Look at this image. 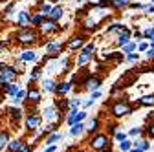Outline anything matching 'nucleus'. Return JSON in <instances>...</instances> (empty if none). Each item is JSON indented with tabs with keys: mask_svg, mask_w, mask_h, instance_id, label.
<instances>
[{
	"mask_svg": "<svg viewBox=\"0 0 154 152\" xmlns=\"http://www.w3.org/2000/svg\"><path fill=\"white\" fill-rule=\"evenodd\" d=\"M20 73L15 66H8V64H2L0 62V84H9L17 79V75Z\"/></svg>",
	"mask_w": 154,
	"mask_h": 152,
	"instance_id": "f257e3e1",
	"label": "nucleus"
},
{
	"mask_svg": "<svg viewBox=\"0 0 154 152\" xmlns=\"http://www.w3.org/2000/svg\"><path fill=\"white\" fill-rule=\"evenodd\" d=\"M15 39L20 42V44H24V46H31V44L37 42V33L33 29H29V28H22L20 31L17 33Z\"/></svg>",
	"mask_w": 154,
	"mask_h": 152,
	"instance_id": "f03ea898",
	"label": "nucleus"
},
{
	"mask_svg": "<svg viewBox=\"0 0 154 152\" xmlns=\"http://www.w3.org/2000/svg\"><path fill=\"white\" fill-rule=\"evenodd\" d=\"M94 51H95V46H94V44L83 46L79 57H77V64H79V66H86V64L92 61V53H94Z\"/></svg>",
	"mask_w": 154,
	"mask_h": 152,
	"instance_id": "7ed1b4c3",
	"label": "nucleus"
},
{
	"mask_svg": "<svg viewBox=\"0 0 154 152\" xmlns=\"http://www.w3.org/2000/svg\"><path fill=\"white\" fill-rule=\"evenodd\" d=\"M112 116L114 117H125V116H128V114H132V106L128 105V103H123V101H118L114 106H112Z\"/></svg>",
	"mask_w": 154,
	"mask_h": 152,
	"instance_id": "20e7f679",
	"label": "nucleus"
},
{
	"mask_svg": "<svg viewBox=\"0 0 154 152\" xmlns=\"http://www.w3.org/2000/svg\"><path fill=\"white\" fill-rule=\"evenodd\" d=\"M90 147L94 148V150H103V148H106L108 147V136H105V134H97V136H94L92 138V141H90Z\"/></svg>",
	"mask_w": 154,
	"mask_h": 152,
	"instance_id": "39448f33",
	"label": "nucleus"
},
{
	"mask_svg": "<svg viewBox=\"0 0 154 152\" xmlns=\"http://www.w3.org/2000/svg\"><path fill=\"white\" fill-rule=\"evenodd\" d=\"M42 117H44L48 123L57 125V123H59V119H61V116H59V108H55V106H46V108H44V114H42Z\"/></svg>",
	"mask_w": 154,
	"mask_h": 152,
	"instance_id": "423d86ee",
	"label": "nucleus"
},
{
	"mask_svg": "<svg viewBox=\"0 0 154 152\" xmlns=\"http://www.w3.org/2000/svg\"><path fill=\"white\" fill-rule=\"evenodd\" d=\"M86 119V112L85 110H77V108H70V114H68V117H66V123L68 125H73V123H81Z\"/></svg>",
	"mask_w": 154,
	"mask_h": 152,
	"instance_id": "0eeeda50",
	"label": "nucleus"
},
{
	"mask_svg": "<svg viewBox=\"0 0 154 152\" xmlns=\"http://www.w3.org/2000/svg\"><path fill=\"white\" fill-rule=\"evenodd\" d=\"M29 13L26 9H20V11H15V24L18 28H28L29 26Z\"/></svg>",
	"mask_w": 154,
	"mask_h": 152,
	"instance_id": "6e6552de",
	"label": "nucleus"
},
{
	"mask_svg": "<svg viewBox=\"0 0 154 152\" xmlns=\"http://www.w3.org/2000/svg\"><path fill=\"white\" fill-rule=\"evenodd\" d=\"M38 29H41V33H44V35H48V33H55V31H61L63 28L57 24V22H53V20H50V18H46V20L38 26Z\"/></svg>",
	"mask_w": 154,
	"mask_h": 152,
	"instance_id": "1a4fd4ad",
	"label": "nucleus"
},
{
	"mask_svg": "<svg viewBox=\"0 0 154 152\" xmlns=\"http://www.w3.org/2000/svg\"><path fill=\"white\" fill-rule=\"evenodd\" d=\"M61 50H63V42H61V41H50V42L46 44V51L50 53V55H48L50 59H53V57H59Z\"/></svg>",
	"mask_w": 154,
	"mask_h": 152,
	"instance_id": "9d476101",
	"label": "nucleus"
},
{
	"mask_svg": "<svg viewBox=\"0 0 154 152\" xmlns=\"http://www.w3.org/2000/svg\"><path fill=\"white\" fill-rule=\"evenodd\" d=\"M38 125H41V116H35V114L28 116V119H26V128H28L29 132L38 130Z\"/></svg>",
	"mask_w": 154,
	"mask_h": 152,
	"instance_id": "9b49d317",
	"label": "nucleus"
},
{
	"mask_svg": "<svg viewBox=\"0 0 154 152\" xmlns=\"http://www.w3.org/2000/svg\"><path fill=\"white\" fill-rule=\"evenodd\" d=\"M18 61H22V62H37L38 55H37V51L28 50V51H22L20 55H18Z\"/></svg>",
	"mask_w": 154,
	"mask_h": 152,
	"instance_id": "f8f14e48",
	"label": "nucleus"
},
{
	"mask_svg": "<svg viewBox=\"0 0 154 152\" xmlns=\"http://www.w3.org/2000/svg\"><path fill=\"white\" fill-rule=\"evenodd\" d=\"M70 90H72V83L70 81H63V83L55 84V92L53 93H57V96H66Z\"/></svg>",
	"mask_w": 154,
	"mask_h": 152,
	"instance_id": "ddd939ff",
	"label": "nucleus"
},
{
	"mask_svg": "<svg viewBox=\"0 0 154 152\" xmlns=\"http://www.w3.org/2000/svg\"><path fill=\"white\" fill-rule=\"evenodd\" d=\"M63 17H64V9L61 6H53L51 11H50V15H48V18H50V20H53V22H59Z\"/></svg>",
	"mask_w": 154,
	"mask_h": 152,
	"instance_id": "4468645a",
	"label": "nucleus"
},
{
	"mask_svg": "<svg viewBox=\"0 0 154 152\" xmlns=\"http://www.w3.org/2000/svg\"><path fill=\"white\" fill-rule=\"evenodd\" d=\"M85 88L90 90V92L99 90V88H101V79H99V77H88V79L85 81Z\"/></svg>",
	"mask_w": 154,
	"mask_h": 152,
	"instance_id": "2eb2a0df",
	"label": "nucleus"
},
{
	"mask_svg": "<svg viewBox=\"0 0 154 152\" xmlns=\"http://www.w3.org/2000/svg\"><path fill=\"white\" fill-rule=\"evenodd\" d=\"M83 46H85V37H73V39L68 42V50H72V51L81 50Z\"/></svg>",
	"mask_w": 154,
	"mask_h": 152,
	"instance_id": "dca6fc26",
	"label": "nucleus"
},
{
	"mask_svg": "<svg viewBox=\"0 0 154 152\" xmlns=\"http://www.w3.org/2000/svg\"><path fill=\"white\" fill-rule=\"evenodd\" d=\"M41 97H42V96H41V92L35 90V88H29V90L26 92V99H28L29 103H35V105H37V103H41Z\"/></svg>",
	"mask_w": 154,
	"mask_h": 152,
	"instance_id": "f3484780",
	"label": "nucleus"
},
{
	"mask_svg": "<svg viewBox=\"0 0 154 152\" xmlns=\"http://www.w3.org/2000/svg\"><path fill=\"white\" fill-rule=\"evenodd\" d=\"M46 18H48V17H46V15H42V13H35V15H31V17H29V24H31V26H35V28H38V26H41V24L46 20Z\"/></svg>",
	"mask_w": 154,
	"mask_h": 152,
	"instance_id": "a211bd4d",
	"label": "nucleus"
},
{
	"mask_svg": "<svg viewBox=\"0 0 154 152\" xmlns=\"http://www.w3.org/2000/svg\"><path fill=\"white\" fill-rule=\"evenodd\" d=\"M72 128H70V136H73V138H77V136H81L83 132H85V123L81 121V123H73V125H70Z\"/></svg>",
	"mask_w": 154,
	"mask_h": 152,
	"instance_id": "6ab92c4d",
	"label": "nucleus"
},
{
	"mask_svg": "<svg viewBox=\"0 0 154 152\" xmlns=\"http://www.w3.org/2000/svg\"><path fill=\"white\" fill-rule=\"evenodd\" d=\"M130 39H132V33H130V29H127V28H125V29L119 33V37H118V46L121 48V46H123V44H127Z\"/></svg>",
	"mask_w": 154,
	"mask_h": 152,
	"instance_id": "aec40b11",
	"label": "nucleus"
},
{
	"mask_svg": "<svg viewBox=\"0 0 154 152\" xmlns=\"http://www.w3.org/2000/svg\"><path fill=\"white\" fill-rule=\"evenodd\" d=\"M125 29V26L121 24V22H114V24H110V28L106 29V35H114V33H121Z\"/></svg>",
	"mask_w": 154,
	"mask_h": 152,
	"instance_id": "412c9836",
	"label": "nucleus"
},
{
	"mask_svg": "<svg viewBox=\"0 0 154 152\" xmlns=\"http://www.w3.org/2000/svg\"><path fill=\"white\" fill-rule=\"evenodd\" d=\"M11 97H13V103H15V105H20V103L26 99V92L18 88V90H17V93H15V96H11Z\"/></svg>",
	"mask_w": 154,
	"mask_h": 152,
	"instance_id": "4be33fe9",
	"label": "nucleus"
},
{
	"mask_svg": "<svg viewBox=\"0 0 154 152\" xmlns=\"http://www.w3.org/2000/svg\"><path fill=\"white\" fill-rule=\"evenodd\" d=\"M132 147H136V148H140V150H143V152H147L149 148H150V145H149V141H145V139H136V141H132Z\"/></svg>",
	"mask_w": 154,
	"mask_h": 152,
	"instance_id": "5701e85b",
	"label": "nucleus"
},
{
	"mask_svg": "<svg viewBox=\"0 0 154 152\" xmlns=\"http://www.w3.org/2000/svg\"><path fill=\"white\" fill-rule=\"evenodd\" d=\"M22 145H24V141H11L6 147H8V152H18L22 148Z\"/></svg>",
	"mask_w": 154,
	"mask_h": 152,
	"instance_id": "b1692460",
	"label": "nucleus"
},
{
	"mask_svg": "<svg viewBox=\"0 0 154 152\" xmlns=\"http://www.w3.org/2000/svg\"><path fill=\"white\" fill-rule=\"evenodd\" d=\"M140 105H141V106H154V93H152V96H143V97H140Z\"/></svg>",
	"mask_w": 154,
	"mask_h": 152,
	"instance_id": "393cba45",
	"label": "nucleus"
},
{
	"mask_svg": "<svg viewBox=\"0 0 154 152\" xmlns=\"http://www.w3.org/2000/svg\"><path fill=\"white\" fill-rule=\"evenodd\" d=\"M55 84H57V83H55L53 79H42V86H44L46 92H51V93H53V92H55Z\"/></svg>",
	"mask_w": 154,
	"mask_h": 152,
	"instance_id": "a878e982",
	"label": "nucleus"
},
{
	"mask_svg": "<svg viewBox=\"0 0 154 152\" xmlns=\"http://www.w3.org/2000/svg\"><path fill=\"white\" fill-rule=\"evenodd\" d=\"M130 0H110V6L114 9H121V8H127Z\"/></svg>",
	"mask_w": 154,
	"mask_h": 152,
	"instance_id": "bb28decb",
	"label": "nucleus"
},
{
	"mask_svg": "<svg viewBox=\"0 0 154 152\" xmlns=\"http://www.w3.org/2000/svg\"><path fill=\"white\" fill-rule=\"evenodd\" d=\"M121 50H123V53H130V51H134V50H136V41H128L127 44H123L121 46Z\"/></svg>",
	"mask_w": 154,
	"mask_h": 152,
	"instance_id": "cd10ccee",
	"label": "nucleus"
},
{
	"mask_svg": "<svg viewBox=\"0 0 154 152\" xmlns=\"http://www.w3.org/2000/svg\"><path fill=\"white\" fill-rule=\"evenodd\" d=\"M9 112H11V119L13 121H20L22 119V110L20 108H11Z\"/></svg>",
	"mask_w": 154,
	"mask_h": 152,
	"instance_id": "c85d7f7f",
	"label": "nucleus"
},
{
	"mask_svg": "<svg viewBox=\"0 0 154 152\" xmlns=\"http://www.w3.org/2000/svg\"><path fill=\"white\" fill-rule=\"evenodd\" d=\"M9 143V136H8V132H0V150L6 148V145Z\"/></svg>",
	"mask_w": 154,
	"mask_h": 152,
	"instance_id": "c756f323",
	"label": "nucleus"
},
{
	"mask_svg": "<svg viewBox=\"0 0 154 152\" xmlns=\"http://www.w3.org/2000/svg\"><path fill=\"white\" fill-rule=\"evenodd\" d=\"M61 138H63L61 134H55V132H51V136H48V139H46V145H55Z\"/></svg>",
	"mask_w": 154,
	"mask_h": 152,
	"instance_id": "7c9ffc66",
	"label": "nucleus"
},
{
	"mask_svg": "<svg viewBox=\"0 0 154 152\" xmlns=\"http://www.w3.org/2000/svg\"><path fill=\"white\" fill-rule=\"evenodd\" d=\"M130 148H132V141H128V139L119 141V150H121V152H128Z\"/></svg>",
	"mask_w": 154,
	"mask_h": 152,
	"instance_id": "2f4dec72",
	"label": "nucleus"
},
{
	"mask_svg": "<svg viewBox=\"0 0 154 152\" xmlns=\"http://www.w3.org/2000/svg\"><path fill=\"white\" fill-rule=\"evenodd\" d=\"M29 77H31V81H38V79L42 77V70H41V68H35V70H31Z\"/></svg>",
	"mask_w": 154,
	"mask_h": 152,
	"instance_id": "473e14b6",
	"label": "nucleus"
},
{
	"mask_svg": "<svg viewBox=\"0 0 154 152\" xmlns=\"http://www.w3.org/2000/svg\"><path fill=\"white\" fill-rule=\"evenodd\" d=\"M97 126H99V121H97V119H92L90 125L85 126V130H86V132H95V130H97Z\"/></svg>",
	"mask_w": 154,
	"mask_h": 152,
	"instance_id": "72a5a7b5",
	"label": "nucleus"
},
{
	"mask_svg": "<svg viewBox=\"0 0 154 152\" xmlns=\"http://www.w3.org/2000/svg\"><path fill=\"white\" fill-rule=\"evenodd\" d=\"M138 57H140L138 53L130 51V53H125V61H127V62H136V61H138Z\"/></svg>",
	"mask_w": 154,
	"mask_h": 152,
	"instance_id": "f704fd0d",
	"label": "nucleus"
},
{
	"mask_svg": "<svg viewBox=\"0 0 154 152\" xmlns=\"http://www.w3.org/2000/svg\"><path fill=\"white\" fill-rule=\"evenodd\" d=\"M141 35H143V39H147V41H149V39H152V37H154V26H149Z\"/></svg>",
	"mask_w": 154,
	"mask_h": 152,
	"instance_id": "c9c22d12",
	"label": "nucleus"
},
{
	"mask_svg": "<svg viewBox=\"0 0 154 152\" xmlns=\"http://www.w3.org/2000/svg\"><path fill=\"white\" fill-rule=\"evenodd\" d=\"M51 8H53V6H51L50 2H46V4H41V13L48 17V15H50V11H51Z\"/></svg>",
	"mask_w": 154,
	"mask_h": 152,
	"instance_id": "e433bc0d",
	"label": "nucleus"
},
{
	"mask_svg": "<svg viewBox=\"0 0 154 152\" xmlns=\"http://www.w3.org/2000/svg\"><path fill=\"white\" fill-rule=\"evenodd\" d=\"M17 90H18V84H13V83H9V86L6 88V93H8V96H15V93H17Z\"/></svg>",
	"mask_w": 154,
	"mask_h": 152,
	"instance_id": "4c0bfd02",
	"label": "nucleus"
},
{
	"mask_svg": "<svg viewBox=\"0 0 154 152\" xmlns=\"http://www.w3.org/2000/svg\"><path fill=\"white\" fill-rule=\"evenodd\" d=\"M145 6H147V4H141V2H132V4L128 2L127 8H130V9H145Z\"/></svg>",
	"mask_w": 154,
	"mask_h": 152,
	"instance_id": "58836bf2",
	"label": "nucleus"
},
{
	"mask_svg": "<svg viewBox=\"0 0 154 152\" xmlns=\"http://www.w3.org/2000/svg\"><path fill=\"white\" fill-rule=\"evenodd\" d=\"M143 134V128H132L130 132H128V136H132V138H138V136H141Z\"/></svg>",
	"mask_w": 154,
	"mask_h": 152,
	"instance_id": "ea45409f",
	"label": "nucleus"
},
{
	"mask_svg": "<svg viewBox=\"0 0 154 152\" xmlns=\"http://www.w3.org/2000/svg\"><path fill=\"white\" fill-rule=\"evenodd\" d=\"M136 48H138V51H145V50L149 48V42H145V41H141L140 44H136Z\"/></svg>",
	"mask_w": 154,
	"mask_h": 152,
	"instance_id": "a19ab883",
	"label": "nucleus"
},
{
	"mask_svg": "<svg viewBox=\"0 0 154 152\" xmlns=\"http://www.w3.org/2000/svg\"><path fill=\"white\" fill-rule=\"evenodd\" d=\"M145 55H147V59L152 61V59H154V48H147V50H145Z\"/></svg>",
	"mask_w": 154,
	"mask_h": 152,
	"instance_id": "79ce46f5",
	"label": "nucleus"
},
{
	"mask_svg": "<svg viewBox=\"0 0 154 152\" xmlns=\"http://www.w3.org/2000/svg\"><path fill=\"white\" fill-rule=\"evenodd\" d=\"M116 139L123 141V139H127V134H125V132H116Z\"/></svg>",
	"mask_w": 154,
	"mask_h": 152,
	"instance_id": "37998d69",
	"label": "nucleus"
},
{
	"mask_svg": "<svg viewBox=\"0 0 154 152\" xmlns=\"http://www.w3.org/2000/svg\"><path fill=\"white\" fill-rule=\"evenodd\" d=\"M147 134H149V136H150V138H154V123H152V125H149V126H147Z\"/></svg>",
	"mask_w": 154,
	"mask_h": 152,
	"instance_id": "c03bdc74",
	"label": "nucleus"
},
{
	"mask_svg": "<svg viewBox=\"0 0 154 152\" xmlns=\"http://www.w3.org/2000/svg\"><path fill=\"white\" fill-rule=\"evenodd\" d=\"M99 97H101V92H99V90H94V92H92V99H95V101H97Z\"/></svg>",
	"mask_w": 154,
	"mask_h": 152,
	"instance_id": "a18cd8bd",
	"label": "nucleus"
},
{
	"mask_svg": "<svg viewBox=\"0 0 154 152\" xmlns=\"http://www.w3.org/2000/svg\"><path fill=\"white\" fill-rule=\"evenodd\" d=\"M97 4L103 6V8H108L110 6V0H97Z\"/></svg>",
	"mask_w": 154,
	"mask_h": 152,
	"instance_id": "49530a36",
	"label": "nucleus"
},
{
	"mask_svg": "<svg viewBox=\"0 0 154 152\" xmlns=\"http://www.w3.org/2000/svg\"><path fill=\"white\" fill-rule=\"evenodd\" d=\"M94 103H95V99H92V97H90V99H88L86 103H83V106H85V108H90V106H92Z\"/></svg>",
	"mask_w": 154,
	"mask_h": 152,
	"instance_id": "de8ad7c7",
	"label": "nucleus"
},
{
	"mask_svg": "<svg viewBox=\"0 0 154 152\" xmlns=\"http://www.w3.org/2000/svg\"><path fill=\"white\" fill-rule=\"evenodd\" d=\"M134 39H136V41H141V39H143V35L136 29V31H134Z\"/></svg>",
	"mask_w": 154,
	"mask_h": 152,
	"instance_id": "09e8293b",
	"label": "nucleus"
},
{
	"mask_svg": "<svg viewBox=\"0 0 154 152\" xmlns=\"http://www.w3.org/2000/svg\"><path fill=\"white\" fill-rule=\"evenodd\" d=\"M18 152H31V148L28 147V143H24V145H22V148L18 150Z\"/></svg>",
	"mask_w": 154,
	"mask_h": 152,
	"instance_id": "8fccbe9b",
	"label": "nucleus"
},
{
	"mask_svg": "<svg viewBox=\"0 0 154 152\" xmlns=\"http://www.w3.org/2000/svg\"><path fill=\"white\" fill-rule=\"evenodd\" d=\"M44 152H55V145H48V148Z\"/></svg>",
	"mask_w": 154,
	"mask_h": 152,
	"instance_id": "3c124183",
	"label": "nucleus"
},
{
	"mask_svg": "<svg viewBox=\"0 0 154 152\" xmlns=\"http://www.w3.org/2000/svg\"><path fill=\"white\" fill-rule=\"evenodd\" d=\"M75 2L79 4V6H85V4H88V0H75Z\"/></svg>",
	"mask_w": 154,
	"mask_h": 152,
	"instance_id": "603ef678",
	"label": "nucleus"
},
{
	"mask_svg": "<svg viewBox=\"0 0 154 152\" xmlns=\"http://www.w3.org/2000/svg\"><path fill=\"white\" fill-rule=\"evenodd\" d=\"M6 48V41H0V50H4Z\"/></svg>",
	"mask_w": 154,
	"mask_h": 152,
	"instance_id": "864d4df0",
	"label": "nucleus"
},
{
	"mask_svg": "<svg viewBox=\"0 0 154 152\" xmlns=\"http://www.w3.org/2000/svg\"><path fill=\"white\" fill-rule=\"evenodd\" d=\"M63 0H50V4H61Z\"/></svg>",
	"mask_w": 154,
	"mask_h": 152,
	"instance_id": "5fc2aeb1",
	"label": "nucleus"
},
{
	"mask_svg": "<svg viewBox=\"0 0 154 152\" xmlns=\"http://www.w3.org/2000/svg\"><path fill=\"white\" fill-rule=\"evenodd\" d=\"M128 152H143V150H140V148H136V147H134V148H130Z\"/></svg>",
	"mask_w": 154,
	"mask_h": 152,
	"instance_id": "6e6d98bb",
	"label": "nucleus"
},
{
	"mask_svg": "<svg viewBox=\"0 0 154 152\" xmlns=\"http://www.w3.org/2000/svg\"><path fill=\"white\" fill-rule=\"evenodd\" d=\"M99 152H112L110 148H103V150H99Z\"/></svg>",
	"mask_w": 154,
	"mask_h": 152,
	"instance_id": "4d7b16f0",
	"label": "nucleus"
},
{
	"mask_svg": "<svg viewBox=\"0 0 154 152\" xmlns=\"http://www.w3.org/2000/svg\"><path fill=\"white\" fill-rule=\"evenodd\" d=\"M44 2V0H37V4H42Z\"/></svg>",
	"mask_w": 154,
	"mask_h": 152,
	"instance_id": "13d9d810",
	"label": "nucleus"
},
{
	"mask_svg": "<svg viewBox=\"0 0 154 152\" xmlns=\"http://www.w3.org/2000/svg\"><path fill=\"white\" fill-rule=\"evenodd\" d=\"M152 4H154V0H152Z\"/></svg>",
	"mask_w": 154,
	"mask_h": 152,
	"instance_id": "bf43d9fd",
	"label": "nucleus"
}]
</instances>
